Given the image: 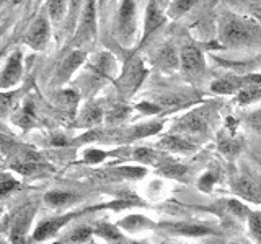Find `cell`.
I'll return each instance as SVG.
<instances>
[{
    "label": "cell",
    "mask_w": 261,
    "mask_h": 244,
    "mask_svg": "<svg viewBox=\"0 0 261 244\" xmlns=\"http://www.w3.org/2000/svg\"><path fill=\"white\" fill-rule=\"evenodd\" d=\"M255 59H256V62H258V67H261V52H259L258 57H255Z\"/></svg>",
    "instance_id": "cell-35"
},
{
    "label": "cell",
    "mask_w": 261,
    "mask_h": 244,
    "mask_svg": "<svg viewBox=\"0 0 261 244\" xmlns=\"http://www.w3.org/2000/svg\"><path fill=\"white\" fill-rule=\"evenodd\" d=\"M77 21L79 23L75 36H73V44L80 46L93 41L96 36V0H84Z\"/></svg>",
    "instance_id": "cell-3"
},
{
    "label": "cell",
    "mask_w": 261,
    "mask_h": 244,
    "mask_svg": "<svg viewBox=\"0 0 261 244\" xmlns=\"http://www.w3.org/2000/svg\"><path fill=\"white\" fill-rule=\"evenodd\" d=\"M106 157H108V153L103 151V150H98V148H88L85 151V161L90 163V165H96V163H101Z\"/></svg>",
    "instance_id": "cell-31"
},
{
    "label": "cell",
    "mask_w": 261,
    "mask_h": 244,
    "mask_svg": "<svg viewBox=\"0 0 261 244\" xmlns=\"http://www.w3.org/2000/svg\"><path fill=\"white\" fill-rule=\"evenodd\" d=\"M209 114L211 106H204V108L194 109L190 114H186L176 122V132L178 134H202L206 132L209 127Z\"/></svg>",
    "instance_id": "cell-8"
},
{
    "label": "cell",
    "mask_w": 261,
    "mask_h": 244,
    "mask_svg": "<svg viewBox=\"0 0 261 244\" xmlns=\"http://www.w3.org/2000/svg\"><path fill=\"white\" fill-rule=\"evenodd\" d=\"M162 129H163V120L144 122V124H139L133 129H127L124 135L121 137V140L122 142H136V140H141V138L157 135Z\"/></svg>",
    "instance_id": "cell-16"
},
{
    "label": "cell",
    "mask_w": 261,
    "mask_h": 244,
    "mask_svg": "<svg viewBox=\"0 0 261 244\" xmlns=\"http://www.w3.org/2000/svg\"><path fill=\"white\" fill-rule=\"evenodd\" d=\"M77 200L75 194L67 192V191H59V189H54V191H49L44 194V202L47 203L49 207L53 210L57 208H65V207H70L73 202Z\"/></svg>",
    "instance_id": "cell-19"
},
{
    "label": "cell",
    "mask_w": 261,
    "mask_h": 244,
    "mask_svg": "<svg viewBox=\"0 0 261 244\" xmlns=\"http://www.w3.org/2000/svg\"><path fill=\"white\" fill-rule=\"evenodd\" d=\"M67 5L69 0H47L46 4V12L47 16L53 21H61L67 15Z\"/></svg>",
    "instance_id": "cell-24"
},
{
    "label": "cell",
    "mask_w": 261,
    "mask_h": 244,
    "mask_svg": "<svg viewBox=\"0 0 261 244\" xmlns=\"http://www.w3.org/2000/svg\"><path fill=\"white\" fill-rule=\"evenodd\" d=\"M53 143H54V145H62V146H64V145H67V143H69V140H67L65 137H56L54 140H53Z\"/></svg>",
    "instance_id": "cell-33"
},
{
    "label": "cell",
    "mask_w": 261,
    "mask_h": 244,
    "mask_svg": "<svg viewBox=\"0 0 261 244\" xmlns=\"http://www.w3.org/2000/svg\"><path fill=\"white\" fill-rule=\"evenodd\" d=\"M167 20H168L167 15L160 8L157 0H149V4H147V8H145V16H144V33H142L141 46L145 44L153 33L167 23Z\"/></svg>",
    "instance_id": "cell-11"
},
{
    "label": "cell",
    "mask_w": 261,
    "mask_h": 244,
    "mask_svg": "<svg viewBox=\"0 0 261 244\" xmlns=\"http://www.w3.org/2000/svg\"><path fill=\"white\" fill-rule=\"evenodd\" d=\"M118 226L121 228L122 231L126 233H142V231H149V230H155V226H157V223L152 222L150 218H147L144 215H127L126 218H122L121 222L118 223Z\"/></svg>",
    "instance_id": "cell-18"
},
{
    "label": "cell",
    "mask_w": 261,
    "mask_h": 244,
    "mask_svg": "<svg viewBox=\"0 0 261 244\" xmlns=\"http://www.w3.org/2000/svg\"><path fill=\"white\" fill-rule=\"evenodd\" d=\"M49 38H51V28L46 16H38V18L30 24L23 36V43L33 51H43L47 46Z\"/></svg>",
    "instance_id": "cell-9"
},
{
    "label": "cell",
    "mask_w": 261,
    "mask_h": 244,
    "mask_svg": "<svg viewBox=\"0 0 261 244\" xmlns=\"http://www.w3.org/2000/svg\"><path fill=\"white\" fill-rule=\"evenodd\" d=\"M179 67L190 78H201L206 73V57L204 51L193 43L185 44L179 49Z\"/></svg>",
    "instance_id": "cell-5"
},
{
    "label": "cell",
    "mask_w": 261,
    "mask_h": 244,
    "mask_svg": "<svg viewBox=\"0 0 261 244\" xmlns=\"http://www.w3.org/2000/svg\"><path fill=\"white\" fill-rule=\"evenodd\" d=\"M20 187V182L16 181L15 177L10 174H0V199L5 197V195L12 194Z\"/></svg>",
    "instance_id": "cell-30"
},
{
    "label": "cell",
    "mask_w": 261,
    "mask_h": 244,
    "mask_svg": "<svg viewBox=\"0 0 261 244\" xmlns=\"http://www.w3.org/2000/svg\"><path fill=\"white\" fill-rule=\"evenodd\" d=\"M101 119H103V109L100 108V106L90 103L80 114L79 126L80 127H92V126L100 124Z\"/></svg>",
    "instance_id": "cell-22"
},
{
    "label": "cell",
    "mask_w": 261,
    "mask_h": 244,
    "mask_svg": "<svg viewBox=\"0 0 261 244\" xmlns=\"http://www.w3.org/2000/svg\"><path fill=\"white\" fill-rule=\"evenodd\" d=\"M225 210L228 214L235 215L239 220H247L251 214V210L248 208V205L245 202L239 200V199H228L225 200Z\"/></svg>",
    "instance_id": "cell-26"
},
{
    "label": "cell",
    "mask_w": 261,
    "mask_h": 244,
    "mask_svg": "<svg viewBox=\"0 0 261 244\" xmlns=\"http://www.w3.org/2000/svg\"><path fill=\"white\" fill-rule=\"evenodd\" d=\"M36 215V205H24L20 211L12 218L10 228H8V242L10 244H30V230L31 222Z\"/></svg>",
    "instance_id": "cell-4"
},
{
    "label": "cell",
    "mask_w": 261,
    "mask_h": 244,
    "mask_svg": "<svg viewBox=\"0 0 261 244\" xmlns=\"http://www.w3.org/2000/svg\"><path fill=\"white\" fill-rule=\"evenodd\" d=\"M235 101L239 106H250L261 101V85H248L235 93Z\"/></svg>",
    "instance_id": "cell-23"
},
{
    "label": "cell",
    "mask_w": 261,
    "mask_h": 244,
    "mask_svg": "<svg viewBox=\"0 0 261 244\" xmlns=\"http://www.w3.org/2000/svg\"><path fill=\"white\" fill-rule=\"evenodd\" d=\"M228 244H239V242H228Z\"/></svg>",
    "instance_id": "cell-40"
},
{
    "label": "cell",
    "mask_w": 261,
    "mask_h": 244,
    "mask_svg": "<svg viewBox=\"0 0 261 244\" xmlns=\"http://www.w3.org/2000/svg\"><path fill=\"white\" fill-rule=\"evenodd\" d=\"M87 60V54L84 51H70L67 55L64 57L62 62L59 64V67L56 70V81L57 83H64V81H67L72 75L73 72H75L82 64Z\"/></svg>",
    "instance_id": "cell-13"
},
{
    "label": "cell",
    "mask_w": 261,
    "mask_h": 244,
    "mask_svg": "<svg viewBox=\"0 0 261 244\" xmlns=\"http://www.w3.org/2000/svg\"><path fill=\"white\" fill-rule=\"evenodd\" d=\"M7 29V26H5V24H4V26H0V36H2L4 35V31Z\"/></svg>",
    "instance_id": "cell-36"
},
{
    "label": "cell",
    "mask_w": 261,
    "mask_h": 244,
    "mask_svg": "<svg viewBox=\"0 0 261 244\" xmlns=\"http://www.w3.org/2000/svg\"><path fill=\"white\" fill-rule=\"evenodd\" d=\"M93 226H79L72 233H69L62 242H75V244H85L90 242L93 238Z\"/></svg>",
    "instance_id": "cell-25"
},
{
    "label": "cell",
    "mask_w": 261,
    "mask_h": 244,
    "mask_svg": "<svg viewBox=\"0 0 261 244\" xmlns=\"http://www.w3.org/2000/svg\"><path fill=\"white\" fill-rule=\"evenodd\" d=\"M157 146L171 153H191L196 150V143L191 138H188L185 134H178V132L163 137Z\"/></svg>",
    "instance_id": "cell-14"
},
{
    "label": "cell",
    "mask_w": 261,
    "mask_h": 244,
    "mask_svg": "<svg viewBox=\"0 0 261 244\" xmlns=\"http://www.w3.org/2000/svg\"><path fill=\"white\" fill-rule=\"evenodd\" d=\"M147 73H149V70H147L144 62L139 59L137 55L129 57L127 62L124 64L122 73L116 81V86L122 95H126V96L134 95L144 83Z\"/></svg>",
    "instance_id": "cell-2"
},
{
    "label": "cell",
    "mask_w": 261,
    "mask_h": 244,
    "mask_svg": "<svg viewBox=\"0 0 261 244\" xmlns=\"http://www.w3.org/2000/svg\"><path fill=\"white\" fill-rule=\"evenodd\" d=\"M137 109L141 111L142 114H145V116H152V114H159L162 112V108L159 104L155 103H149V101H141L137 104Z\"/></svg>",
    "instance_id": "cell-32"
},
{
    "label": "cell",
    "mask_w": 261,
    "mask_h": 244,
    "mask_svg": "<svg viewBox=\"0 0 261 244\" xmlns=\"http://www.w3.org/2000/svg\"><path fill=\"white\" fill-rule=\"evenodd\" d=\"M202 0H171L167 7V18L178 20L185 16L186 13H190L196 5H199Z\"/></svg>",
    "instance_id": "cell-20"
},
{
    "label": "cell",
    "mask_w": 261,
    "mask_h": 244,
    "mask_svg": "<svg viewBox=\"0 0 261 244\" xmlns=\"http://www.w3.org/2000/svg\"><path fill=\"white\" fill-rule=\"evenodd\" d=\"M93 234L100 236V238L108 244H126L127 242L124 231H122L118 225H113L110 222H106V220L98 222L93 226Z\"/></svg>",
    "instance_id": "cell-15"
},
{
    "label": "cell",
    "mask_w": 261,
    "mask_h": 244,
    "mask_svg": "<svg viewBox=\"0 0 261 244\" xmlns=\"http://www.w3.org/2000/svg\"><path fill=\"white\" fill-rule=\"evenodd\" d=\"M232 189L240 199L253 203H261V186L248 176H237L232 181Z\"/></svg>",
    "instance_id": "cell-12"
},
{
    "label": "cell",
    "mask_w": 261,
    "mask_h": 244,
    "mask_svg": "<svg viewBox=\"0 0 261 244\" xmlns=\"http://www.w3.org/2000/svg\"><path fill=\"white\" fill-rule=\"evenodd\" d=\"M23 78V54L21 51H13L8 57L5 67L0 73V89H10L16 86Z\"/></svg>",
    "instance_id": "cell-10"
},
{
    "label": "cell",
    "mask_w": 261,
    "mask_h": 244,
    "mask_svg": "<svg viewBox=\"0 0 261 244\" xmlns=\"http://www.w3.org/2000/svg\"><path fill=\"white\" fill-rule=\"evenodd\" d=\"M0 244H10V242H8V241H5V239H2V238H0Z\"/></svg>",
    "instance_id": "cell-37"
},
{
    "label": "cell",
    "mask_w": 261,
    "mask_h": 244,
    "mask_svg": "<svg viewBox=\"0 0 261 244\" xmlns=\"http://www.w3.org/2000/svg\"><path fill=\"white\" fill-rule=\"evenodd\" d=\"M153 60L162 70L173 72L179 67V52L171 44H163L155 51Z\"/></svg>",
    "instance_id": "cell-17"
},
{
    "label": "cell",
    "mask_w": 261,
    "mask_h": 244,
    "mask_svg": "<svg viewBox=\"0 0 261 244\" xmlns=\"http://www.w3.org/2000/svg\"><path fill=\"white\" fill-rule=\"evenodd\" d=\"M155 230L163 231L171 236H185V238H202V236L214 234V228L204 223L191 222H163L157 223Z\"/></svg>",
    "instance_id": "cell-7"
},
{
    "label": "cell",
    "mask_w": 261,
    "mask_h": 244,
    "mask_svg": "<svg viewBox=\"0 0 261 244\" xmlns=\"http://www.w3.org/2000/svg\"><path fill=\"white\" fill-rule=\"evenodd\" d=\"M162 2H163V4H165V2H168V0H162Z\"/></svg>",
    "instance_id": "cell-39"
},
{
    "label": "cell",
    "mask_w": 261,
    "mask_h": 244,
    "mask_svg": "<svg viewBox=\"0 0 261 244\" xmlns=\"http://www.w3.org/2000/svg\"><path fill=\"white\" fill-rule=\"evenodd\" d=\"M2 214H4V210H2V208H0V217H2Z\"/></svg>",
    "instance_id": "cell-38"
},
{
    "label": "cell",
    "mask_w": 261,
    "mask_h": 244,
    "mask_svg": "<svg viewBox=\"0 0 261 244\" xmlns=\"http://www.w3.org/2000/svg\"><path fill=\"white\" fill-rule=\"evenodd\" d=\"M219 179V171L216 169H207L206 173H204L201 177H199V182H198V187L202 191V192H211L214 184L217 182Z\"/></svg>",
    "instance_id": "cell-29"
},
{
    "label": "cell",
    "mask_w": 261,
    "mask_h": 244,
    "mask_svg": "<svg viewBox=\"0 0 261 244\" xmlns=\"http://www.w3.org/2000/svg\"><path fill=\"white\" fill-rule=\"evenodd\" d=\"M15 120V124L24 129V130H28L31 129L33 126H35V122H36V112H35V104H33L31 100H27L23 103V106L20 108L18 114L13 117Z\"/></svg>",
    "instance_id": "cell-21"
},
{
    "label": "cell",
    "mask_w": 261,
    "mask_h": 244,
    "mask_svg": "<svg viewBox=\"0 0 261 244\" xmlns=\"http://www.w3.org/2000/svg\"><path fill=\"white\" fill-rule=\"evenodd\" d=\"M137 31L136 0H121L118 10V36L122 44L129 46L134 41Z\"/></svg>",
    "instance_id": "cell-6"
},
{
    "label": "cell",
    "mask_w": 261,
    "mask_h": 244,
    "mask_svg": "<svg viewBox=\"0 0 261 244\" xmlns=\"http://www.w3.org/2000/svg\"><path fill=\"white\" fill-rule=\"evenodd\" d=\"M82 5H84V0H69L67 5V15H65V23H67V29H73L77 26V20L79 15L82 12Z\"/></svg>",
    "instance_id": "cell-27"
},
{
    "label": "cell",
    "mask_w": 261,
    "mask_h": 244,
    "mask_svg": "<svg viewBox=\"0 0 261 244\" xmlns=\"http://www.w3.org/2000/svg\"><path fill=\"white\" fill-rule=\"evenodd\" d=\"M126 244H150V242H147V241H137V239L129 241V239H127V242H126Z\"/></svg>",
    "instance_id": "cell-34"
},
{
    "label": "cell",
    "mask_w": 261,
    "mask_h": 244,
    "mask_svg": "<svg viewBox=\"0 0 261 244\" xmlns=\"http://www.w3.org/2000/svg\"><path fill=\"white\" fill-rule=\"evenodd\" d=\"M247 222H248L251 238L256 241V244H261V211H251Z\"/></svg>",
    "instance_id": "cell-28"
},
{
    "label": "cell",
    "mask_w": 261,
    "mask_h": 244,
    "mask_svg": "<svg viewBox=\"0 0 261 244\" xmlns=\"http://www.w3.org/2000/svg\"><path fill=\"white\" fill-rule=\"evenodd\" d=\"M261 31L258 24L251 23L237 15H225L220 20L219 26V39L220 46L224 47H240L250 46L259 41Z\"/></svg>",
    "instance_id": "cell-1"
}]
</instances>
